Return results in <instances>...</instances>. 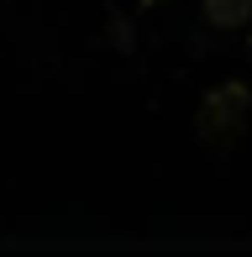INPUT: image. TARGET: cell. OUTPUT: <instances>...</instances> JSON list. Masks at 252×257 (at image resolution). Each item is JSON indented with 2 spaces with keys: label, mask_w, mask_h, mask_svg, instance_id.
Instances as JSON below:
<instances>
[{
  "label": "cell",
  "mask_w": 252,
  "mask_h": 257,
  "mask_svg": "<svg viewBox=\"0 0 252 257\" xmlns=\"http://www.w3.org/2000/svg\"><path fill=\"white\" fill-rule=\"evenodd\" d=\"M247 110H252V95L242 84H221V89H210L200 105V137L210 147H226V142H236L242 137V126H247Z\"/></svg>",
  "instance_id": "1"
},
{
  "label": "cell",
  "mask_w": 252,
  "mask_h": 257,
  "mask_svg": "<svg viewBox=\"0 0 252 257\" xmlns=\"http://www.w3.org/2000/svg\"><path fill=\"white\" fill-rule=\"evenodd\" d=\"M205 21L221 32H236L252 21V0H205Z\"/></svg>",
  "instance_id": "2"
},
{
  "label": "cell",
  "mask_w": 252,
  "mask_h": 257,
  "mask_svg": "<svg viewBox=\"0 0 252 257\" xmlns=\"http://www.w3.org/2000/svg\"><path fill=\"white\" fill-rule=\"evenodd\" d=\"M247 63H252V37H247Z\"/></svg>",
  "instance_id": "3"
}]
</instances>
